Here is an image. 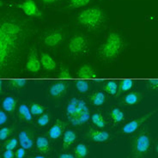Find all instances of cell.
Segmentation results:
<instances>
[{"mask_svg": "<svg viewBox=\"0 0 158 158\" xmlns=\"http://www.w3.org/2000/svg\"><path fill=\"white\" fill-rule=\"evenodd\" d=\"M28 20L16 14H4L0 24V69L2 73L14 69L33 34Z\"/></svg>", "mask_w": 158, "mask_h": 158, "instance_id": "1", "label": "cell"}, {"mask_svg": "<svg viewBox=\"0 0 158 158\" xmlns=\"http://www.w3.org/2000/svg\"><path fill=\"white\" fill-rule=\"evenodd\" d=\"M125 46L122 35L118 32H111L99 48V55L104 60L118 58Z\"/></svg>", "mask_w": 158, "mask_h": 158, "instance_id": "2", "label": "cell"}, {"mask_svg": "<svg viewBox=\"0 0 158 158\" xmlns=\"http://www.w3.org/2000/svg\"><path fill=\"white\" fill-rule=\"evenodd\" d=\"M65 114L72 126H82L90 118V113L87 104L83 100L72 98L68 102Z\"/></svg>", "mask_w": 158, "mask_h": 158, "instance_id": "3", "label": "cell"}, {"mask_svg": "<svg viewBox=\"0 0 158 158\" xmlns=\"http://www.w3.org/2000/svg\"><path fill=\"white\" fill-rule=\"evenodd\" d=\"M106 20L103 10L100 7L85 9L77 16L78 23L89 30H97L102 28Z\"/></svg>", "mask_w": 158, "mask_h": 158, "instance_id": "4", "label": "cell"}, {"mask_svg": "<svg viewBox=\"0 0 158 158\" xmlns=\"http://www.w3.org/2000/svg\"><path fill=\"white\" fill-rule=\"evenodd\" d=\"M151 135L147 128H143L135 134L131 142V151L133 158H143L149 152L151 145Z\"/></svg>", "mask_w": 158, "mask_h": 158, "instance_id": "5", "label": "cell"}, {"mask_svg": "<svg viewBox=\"0 0 158 158\" xmlns=\"http://www.w3.org/2000/svg\"><path fill=\"white\" fill-rule=\"evenodd\" d=\"M67 48L71 54L82 55L87 52L89 48L88 39L83 35H75L69 40Z\"/></svg>", "mask_w": 158, "mask_h": 158, "instance_id": "6", "label": "cell"}, {"mask_svg": "<svg viewBox=\"0 0 158 158\" xmlns=\"http://www.w3.org/2000/svg\"><path fill=\"white\" fill-rule=\"evenodd\" d=\"M155 113H156V110H153L151 111V112L147 113V114H145L144 115H143L141 117H139V118H134V119L131 120V121L127 123V124L122 127L121 132L125 135H131L132 134V133L137 132V131L140 129V127H142L143 125L146 122L147 120H148L152 115L154 114Z\"/></svg>", "mask_w": 158, "mask_h": 158, "instance_id": "7", "label": "cell"}, {"mask_svg": "<svg viewBox=\"0 0 158 158\" xmlns=\"http://www.w3.org/2000/svg\"><path fill=\"white\" fill-rule=\"evenodd\" d=\"M17 8L23 10L24 14L29 17L41 18L43 16V13L34 0H24L23 2L17 4Z\"/></svg>", "mask_w": 158, "mask_h": 158, "instance_id": "8", "label": "cell"}, {"mask_svg": "<svg viewBox=\"0 0 158 158\" xmlns=\"http://www.w3.org/2000/svg\"><path fill=\"white\" fill-rule=\"evenodd\" d=\"M64 40V33L61 29H55L48 32L44 36L43 42L48 48H56L63 42Z\"/></svg>", "mask_w": 158, "mask_h": 158, "instance_id": "9", "label": "cell"}, {"mask_svg": "<svg viewBox=\"0 0 158 158\" xmlns=\"http://www.w3.org/2000/svg\"><path fill=\"white\" fill-rule=\"evenodd\" d=\"M86 137L90 141L97 143H107L110 139L111 136L107 131L95 129L94 127H90L86 132Z\"/></svg>", "mask_w": 158, "mask_h": 158, "instance_id": "10", "label": "cell"}, {"mask_svg": "<svg viewBox=\"0 0 158 158\" xmlns=\"http://www.w3.org/2000/svg\"><path fill=\"white\" fill-rule=\"evenodd\" d=\"M41 62L40 58L38 56L37 51L35 48H32L29 53H28L27 62H26V69L29 72L32 73H37L40 71L41 68Z\"/></svg>", "mask_w": 158, "mask_h": 158, "instance_id": "11", "label": "cell"}, {"mask_svg": "<svg viewBox=\"0 0 158 158\" xmlns=\"http://www.w3.org/2000/svg\"><path fill=\"white\" fill-rule=\"evenodd\" d=\"M18 140L21 147L25 150H31L35 144L34 131L32 130H23L18 134Z\"/></svg>", "mask_w": 158, "mask_h": 158, "instance_id": "12", "label": "cell"}, {"mask_svg": "<svg viewBox=\"0 0 158 158\" xmlns=\"http://www.w3.org/2000/svg\"><path fill=\"white\" fill-rule=\"evenodd\" d=\"M68 89V84L66 82L59 81L51 84L49 87L48 92L49 95L53 98H61L62 96L66 94Z\"/></svg>", "mask_w": 158, "mask_h": 158, "instance_id": "13", "label": "cell"}, {"mask_svg": "<svg viewBox=\"0 0 158 158\" xmlns=\"http://www.w3.org/2000/svg\"><path fill=\"white\" fill-rule=\"evenodd\" d=\"M67 127V123L61 119H57L55 123L52 126L48 131V136L52 139H58L65 131V128Z\"/></svg>", "mask_w": 158, "mask_h": 158, "instance_id": "14", "label": "cell"}, {"mask_svg": "<svg viewBox=\"0 0 158 158\" xmlns=\"http://www.w3.org/2000/svg\"><path fill=\"white\" fill-rule=\"evenodd\" d=\"M77 77L79 78H96L97 74L94 70V68L91 66L90 64H83L81 67L79 68L77 71Z\"/></svg>", "mask_w": 158, "mask_h": 158, "instance_id": "15", "label": "cell"}, {"mask_svg": "<svg viewBox=\"0 0 158 158\" xmlns=\"http://www.w3.org/2000/svg\"><path fill=\"white\" fill-rule=\"evenodd\" d=\"M35 146L36 150L42 154H48L51 150V145H50L49 140L43 136H40L36 138Z\"/></svg>", "mask_w": 158, "mask_h": 158, "instance_id": "16", "label": "cell"}, {"mask_svg": "<svg viewBox=\"0 0 158 158\" xmlns=\"http://www.w3.org/2000/svg\"><path fill=\"white\" fill-rule=\"evenodd\" d=\"M142 98L143 95L141 93L133 91V92L128 93L124 97V99H123V103L125 105H127V106H134V105H137V104L140 102Z\"/></svg>", "mask_w": 158, "mask_h": 158, "instance_id": "17", "label": "cell"}, {"mask_svg": "<svg viewBox=\"0 0 158 158\" xmlns=\"http://www.w3.org/2000/svg\"><path fill=\"white\" fill-rule=\"evenodd\" d=\"M40 62H41V65L42 67L46 70V71H53L55 70L57 64H56L55 60L52 58L51 56L48 53L43 52L40 54Z\"/></svg>", "mask_w": 158, "mask_h": 158, "instance_id": "18", "label": "cell"}, {"mask_svg": "<svg viewBox=\"0 0 158 158\" xmlns=\"http://www.w3.org/2000/svg\"><path fill=\"white\" fill-rule=\"evenodd\" d=\"M32 116L31 111L29 107L26 104H21L18 107V117L21 120L25 122H31Z\"/></svg>", "mask_w": 158, "mask_h": 158, "instance_id": "19", "label": "cell"}, {"mask_svg": "<svg viewBox=\"0 0 158 158\" xmlns=\"http://www.w3.org/2000/svg\"><path fill=\"white\" fill-rule=\"evenodd\" d=\"M77 138V133L73 130H67L64 131L63 135V149L67 150Z\"/></svg>", "mask_w": 158, "mask_h": 158, "instance_id": "20", "label": "cell"}, {"mask_svg": "<svg viewBox=\"0 0 158 158\" xmlns=\"http://www.w3.org/2000/svg\"><path fill=\"white\" fill-rule=\"evenodd\" d=\"M17 107V101L16 98L12 96H8L5 97L2 102V107L3 110H4L6 113H13L15 112Z\"/></svg>", "mask_w": 158, "mask_h": 158, "instance_id": "21", "label": "cell"}, {"mask_svg": "<svg viewBox=\"0 0 158 158\" xmlns=\"http://www.w3.org/2000/svg\"><path fill=\"white\" fill-rule=\"evenodd\" d=\"M107 97L105 94L102 91H95L92 95L89 96V101L90 102L96 107L102 106L104 103L106 102Z\"/></svg>", "mask_w": 158, "mask_h": 158, "instance_id": "22", "label": "cell"}, {"mask_svg": "<svg viewBox=\"0 0 158 158\" xmlns=\"http://www.w3.org/2000/svg\"><path fill=\"white\" fill-rule=\"evenodd\" d=\"M133 84H134V82L131 79H126V80L120 81L118 83L117 95H120L122 93L131 90L133 87Z\"/></svg>", "mask_w": 158, "mask_h": 158, "instance_id": "23", "label": "cell"}, {"mask_svg": "<svg viewBox=\"0 0 158 158\" xmlns=\"http://www.w3.org/2000/svg\"><path fill=\"white\" fill-rule=\"evenodd\" d=\"M110 118L112 121L115 124L122 122L125 118V114L121 109H119L118 107H114L110 111Z\"/></svg>", "mask_w": 158, "mask_h": 158, "instance_id": "24", "label": "cell"}, {"mask_svg": "<svg viewBox=\"0 0 158 158\" xmlns=\"http://www.w3.org/2000/svg\"><path fill=\"white\" fill-rule=\"evenodd\" d=\"M89 154L88 146L84 143H78L74 148V156L76 158H86Z\"/></svg>", "mask_w": 158, "mask_h": 158, "instance_id": "25", "label": "cell"}, {"mask_svg": "<svg viewBox=\"0 0 158 158\" xmlns=\"http://www.w3.org/2000/svg\"><path fill=\"white\" fill-rule=\"evenodd\" d=\"M90 118L92 123L95 125V127H98L100 129H103L104 127H106V125H107L106 119L104 118V117L100 113L93 114L91 115Z\"/></svg>", "mask_w": 158, "mask_h": 158, "instance_id": "26", "label": "cell"}, {"mask_svg": "<svg viewBox=\"0 0 158 158\" xmlns=\"http://www.w3.org/2000/svg\"><path fill=\"white\" fill-rule=\"evenodd\" d=\"M118 86V84H117L116 82H114V81H109V82H107L103 86V90L105 91V92H107V94H109L111 95H117Z\"/></svg>", "mask_w": 158, "mask_h": 158, "instance_id": "27", "label": "cell"}, {"mask_svg": "<svg viewBox=\"0 0 158 158\" xmlns=\"http://www.w3.org/2000/svg\"><path fill=\"white\" fill-rule=\"evenodd\" d=\"M15 132V127H5L0 130V139L2 141L6 140Z\"/></svg>", "mask_w": 158, "mask_h": 158, "instance_id": "28", "label": "cell"}, {"mask_svg": "<svg viewBox=\"0 0 158 158\" xmlns=\"http://www.w3.org/2000/svg\"><path fill=\"white\" fill-rule=\"evenodd\" d=\"M31 114L35 116H38V115L43 114L45 113V107L40 103H32L31 105L29 106Z\"/></svg>", "mask_w": 158, "mask_h": 158, "instance_id": "29", "label": "cell"}, {"mask_svg": "<svg viewBox=\"0 0 158 158\" xmlns=\"http://www.w3.org/2000/svg\"><path fill=\"white\" fill-rule=\"evenodd\" d=\"M27 82L23 80V79H12L10 81L9 85L11 89H23L25 87Z\"/></svg>", "mask_w": 158, "mask_h": 158, "instance_id": "30", "label": "cell"}, {"mask_svg": "<svg viewBox=\"0 0 158 158\" xmlns=\"http://www.w3.org/2000/svg\"><path fill=\"white\" fill-rule=\"evenodd\" d=\"M91 0H70L69 1V7L71 9H77L86 6L89 4Z\"/></svg>", "mask_w": 158, "mask_h": 158, "instance_id": "31", "label": "cell"}, {"mask_svg": "<svg viewBox=\"0 0 158 158\" xmlns=\"http://www.w3.org/2000/svg\"><path fill=\"white\" fill-rule=\"evenodd\" d=\"M76 88L80 93H86L89 89V84L85 80H78L76 82Z\"/></svg>", "mask_w": 158, "mask_h": 158, "instance_id": "32", "label": "cell"}, {"mask_svg": "<svg viewBox=\"0 0 158 158\" xmlns=\"http://www.w3.org/2000/svg\"><path fill=\"white\" fill-rule=\"evenodd\" d=\"M18 142L19 140L16 138H12L8 139L7 141H5L4 143V150H14L17 147V144H18Z\"/></svg>", "mask_w": 158, "mask_h": 158, "instance_id": "33", "label": "cell"}, {"mask_svg": "<svg viewBox=\"0 0 158 158\" xmlns=\"http://www.w3.org/2000/svg\"><path fill=\"white\" fill-rule=\"evenodd\" d=\"M50 120H51L50 114L48 112H47V113H44L43 114L40 116L39 118L37 119V123H38L40 127H46L49 124Z\"/></svg>", "mask_w": 158, "mask_h": 158, "instance_id": "34", "label": "cell"}, {"mask_svg": "<svg viewBox=\"0 0 158 158\" xmlns=\"http://www.w3.org/2000/svg\"><path fill=\"white\" fill-rule=\"evenodd\" d=\"M147 88L150 90L158 92V79H150L147 81Z\"/></svg>", "mask_w": 158, "mask_h": 158, "instance_id": "35", "label": "cell"}, {"mask_svg": "<svg viewBox=\"0 0 158 158\" xmlns=\"http://www.w3.org/2000/svg\"><path fill=\"white\" fill-rule=\"evenodd\" d=\"M71 77V72L70 71L68 70L66 67H63L61 68V70L59 71V78H70Z\"/></svg>", "mask_w": 158, "mask_h": 158, "instance_id": "36", "label": "cell"}, {"mask_svg": "<svg viewBox=\"0 0 158 158\" xmlns=\"http://www.w3.org/2000/svg\"><path fill=\"white\" fill-rule=\"evenodd\" d=\"M16 157V152L14 150H4L3 153V158H15Z\"/></svg>", "mask_w": 158, "mask_h": 158, "instance_id": "37", "label": "cell"}, {"mask_svg": "<svg viewBox=\"0 0 158 158\" xmlns=\"http://www.w3.org/2000/svg\"><path fill=\"white\" fill-rule=\"evenodd\" d=\"M5 113L6 112L4 110L0 111V125H4L8 120V116Z\"/></svg>", "mask_w": 158, "mask_h": 158, "instance_id": "38", "label": "cell"}, {"mask_svg": "<svg viewBox=\"0 0 158 158\" xmlns=\"http://www.w3.org/2000/svg\"><path fill=\"white\" fill-rule=\"evenodd\" d=\"M25 156V149H23V147L19 148L18 150H16V157L23 158Z\"/></svg>", "mask_w": 158, "mask_h": 158, "instance_id": "39", "label": "cell"}, {"mask_svg": "<svg viewBox=\"0 0 158 158\" xmlns=\"http://www.w3.org/2000/svg\"><path fill=\"white\" fill-rule=\"evenodd\" d=\"M44 4H46V5H50V4H56V3H58L59 2L60 0H40Z\"/></svg>", "mask_w": 158, "mask_h": 158, "instance_id": "40", "label": "cell"}, {"mask_svg": "<svg viewBox=\"0 0 158 158\" xmlns=\"http://www.w3.org/2000/svg\"><path fill=\"white\" fill-rule=\"evenodd\" d=\"M59 158H76L74 155L71 153H63V154L59 155Z\"/></svg>", "mask_w": 158, "mask_h": 158, "instance_id": "41", "label": "cell"}, {"mask_svg": "<svg viewBox=\"0 0 158 158\" xmlns=\"http://www.w3.org/2000/svg\"><path fill=\"white\" fill-rule=\"evenodd\" d=\"M155 150H156V154L158 155V138L156 139V145H155Z\"/></svg>", "mask_w": 158, "mask_h": 158, "instance_id": "42", "label": "cell"}, {"mask_svg": "<svg viewBox=\"0 0 158 158\" xmlns=\"http://www.w3.org/2000/svg\"><path fill=\"white\" fill-rule=\"evenodd\" d=\"M31 158H46V157L43 156H33V157Z\"/></svg>", "mask_w": 158, "mask_h": 158, "instance_id": "43", "label": "cell"}, {"mask_svg": "<svg viewBox=\"0 0 158 158\" xmlns=\"http://www.w3.org/2000/svg\"><path fill=\"white\" fill-rule=\"evenodd\" d=\"M15 158H19V157H15Z\"/></svg>", "mask_w": 158, "mask_h": 158, "instance_id": "44", "label": "cell"}]
</instances>
